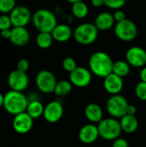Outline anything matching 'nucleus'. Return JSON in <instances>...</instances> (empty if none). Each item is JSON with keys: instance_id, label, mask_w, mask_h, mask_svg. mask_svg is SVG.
I'll list each match as a JSON object with an SVG mask.
<instances>
[{"instance_id": "1", "label": "nucleus", "mask_w": 146, "mask_h": 147, "mask_svg": "<svg viewBox=\"0 0 146 147\" xmlns=\"http://www.w3.org/2000/svg\"><path fill=\"white\" fill-rule=\"evenodd\" d=\"M113 65L111 56L102 51L94 53L89 59V69L91 73L103 79L113 72Z\"/></svg>"}, {"instance_id": "2", "label": "nucleus", "mask_w": 146, "mask_h": 147, "mask_svg": "<svg viewBox=\"0 0 146 147\" xmlns=\"http://www.w3.org/2000/svg\"><path fill=\"white\" fill-rule=\"evenodd\" d=\"M28 102V98L22 92L10 90L4 95L3 108L9 114L16 115L26 112Z\"/></svg>"}, {"instance_id": "3", "label": "nucleus", "mask_w": 146, "mask_h": 147, "mask_svg": "<svg viewBox=\"0 0 146 147\" xmlns=\"http://www.w3.org/2000/svg\"><path fill=\"white\" fill-rule=\"evenodd\" d=\"M34 28L39 32L52 33L58 25L57 17L51 10L46 9H40L32 16Z\"/></svg>"}, {"instance_id": "4", "label": "nucleus", "mask_w": 146, "mask_h": 147, "mask_svg": "<svg viewBox=\"0 0 146 147\" xmlns=\"http://www.w3.org/2000/svg\"><path fill=\"white\" fill-rule=\"evenodd\" d=\"M99 30L94 23L84 22L79 24L73 31V37L75 40L81 45L93 44L98 38Z\"/></svg>"}, {"instance_id": "5", "label": "nucleus", "mask_w": 146, "mask_h": 147, "mask_svg": "<svg viewBox=\"0 0 146 147\" xmlns=\"http://www.w3.org/2000/svg\"><path fill=\"white\" fill-rule=\"evenodd\" d=\"M99 135L105 140H115L120 138L122 129L118 119L114 118H104L97 124Z\"/></svg>"}, {"instance_id": "6", "label": "nucleus", "mask_w": 146, "mask_h": 147, "mask_svg": "<svg viewBox=\"0 0 146 147\" xmlns=\"http://www.w3.org/2000/svg\"><path fill=\"white\" fill-rule=\"evenodd\" d=\"M128 102L125 96L121 95L111 96L106 103V109L108 113L114 119H121L126 115L128 108Z\"/></svg>"}, {"instance_id": "7", "label": "nucleus", "mask_w": 146, "mask_h": 147, "mask_svg": "<svg viewBox=\"0 0 146 147\" xmlns=\"http://www.w3.org/2000/svg\"><path fill=\"white\" fill-rule=\"evenodd\" d=\"M114 34L122 41H132L138 35V28L132 20L126 18L122 22H116Z\"/></svg>"}, {"instance_id": "8", "label": "nucleus", "mask_w": 146, "mask_h": 147, "mask_svg": "<svg viewBox=\"0 0 146 147\" xmlns=\"http://www.w3.org/2000/svg\"><path fill=\"white\" fill-rule=\"evenodd\" d=\"M57 83L58 81L55 75L48 70L40 71L35 78V84L37 88L41 92L46 94L54 92Z\"/></svg>"}, {"instance_id": "9", "label": "nucleus", "mask_w": 146, "mask_h": 147, "mask_svg": "<svg viewBox=\"0 0 146 147\" xmlns=\"http://www.w3.org/2000/svg\"><path fill=\"white\" fill-rule=\"evenodd\" d=\"M92 75L89 68L77 66L75 71L70 73V82L73 86L84 88L91 83Z\"/></svg>"}, {"instance_id": "10", "label": "nucleus", "mask_w": 146, "mask_h": 147, "mask_svg": "<svg viewBox=\"0 0 146 147\" xmlns=\"http://www.w3.org/2000/svg\"><path fill=\"white\" fill-rule=\"evenodd\" d=\"M29 83L27 72L21 71L17 69L13 70L8 76V84L12 90L22 92L27 89Z\"/></svg>"}, {"instance_id": "11", "label": "nucleus", "mask_w": 146, "mask_h": 147, "mask_svg": "<svg viewBox=\"0 0 146 147\" xmlns=\"http://www.w3.org/2000/svg\"><path fill=\"white\" fill-rule=\"evenodd\" d=\"M126 61L133 67H145L146 65V51L141 47H131L126 53Z\"/></svg>"}, {"instance_id": "12", "label": "nucleus", "mask_w": 146, "mask_h": 147, "mask_svg": "<svg viewBox=\"0 0 146 147\" xmlns=\"http://www.w3.org/2000/svg\"><path fill=\"white\" fill-rule=\"evenodd\" d=\"M13 27H25L31 20V13L28 7L17 5L9 13Z\"/></svg>"}, {"instance_id": "13", "label": "nucleus", "mask_w": 146, "mask_h": 147, "mask_svg": "<svg viewBox=\"0 0 146 147\" xmlns=\"http://www.w3.org/2000/svg\"><path fill=\"white\" fill-rule=\"evenodd\" d=\"M64 115V107L59 101H52L45 106L43 117L49 123H56Z\"/></svg>"}, {"instance_id": "14", "label": "nucleus", "mask_w": 146, "mask_h": 147, "mask_svg": "<svg viewBox=\"0 0 146 147\" xmlns=\"http://www.w3.org/2000/svg\"><path fill=\"white\" fill-rule=\"evenodd\" d=\"M34 119L27 113L23 112L14 116L12 121L13 129L20 134H28L33 127Z\"/></svg>"}, {"instance_id": "15", "label": "nucleus", "mask_w": 146, "mask_h": 147, "mask_svg": "<svg viewBox=\"0 0 146 147\" xmlns=\"http://www.w3.org/2000/svg\"><path fill=\"white\" fill-rule=\"evenodd\" d=\"M100 137L97 125L96 124H86L83 126L78 132L79 140L86 145L93 144Z\"/></svg>"}, {"instance_id": "16", "label": "nucleus", "mask_w": 146, "mask_h": 147, "mask_svg": "<svg viewBox=\"0 0 146 147\" xmlns=\"http://www.w3.org/2000/svg\"><path fill=\"white\" fill-rule=\"evenodd\" d=\"M103 86L105 90L111 96L119 95L124 87L123 78L112 72L104 78Z\"/></svg>"}, {"instance_id": "17", "label": "nucleus", "mask_w": 146, "mask_h": 147, "mask_svg": "<svg viewBox=\"0 0 146 147\" xmlns=\"http://www.w3.org/2000/svg\"><path fill=\"white\" fill-rule=\"evenodd\" d=\"M30 34L25 27H13L9 40L15 46L22 47L28 43Z\"/></svg>"}, {"instance_id": "18", "label": "nucleus", "mask_w": 146, "mask_h": 147, "mask_svg": "<svg viewBox=\"0 0 146 147\" xmlns=\"http://www.w3.org/2000/svg\"><path fill=\"white\" fill-rule=\"evenodd\" d=\"M84 115L86 119L92 124L99 123L103 120V111L102 107L95 102L89 103L84 109Z\"/></svg>"}, {"instance_id": "19", "label": "nucleus", "mask_w": 146, "mask_h": 147, "mask_svg": "<svg viewBox=\"0 0 146 147\" xmlns=\"http://www.w3.org/2000/svg\"><path fill=\"white\" fill-rule=\"evenodd\" d=\"M114 22L115 21H114V16L108 11H103L97 15L94 24L96 25L98 30L107 31V30L111 29L114 27Z\"/></svg>"}, {"instance_id": "20", "label": "nucleus", "mask_w": 146, "mask_h": 147, "mask_svg": "<svg viewBox=\"0 0 146 147\" xmlns=\"http://www.w3.org/2000/svg\"><path fill=\"white\" fill-rule=\"evenodd\" d=\"M51 34L58 42H66L73 36V31L67 24H58Z\"/></svg>"}, {"instance_id": "21", "label": "nucleus", "mask_w": 146, "mask_h": 147, "mask_svg": "<svg viewBox=\"0 0 146 147\" xmlns=\"http://www.w3.org/2000/svg\"><path fill=\"white\" fill-rule=\"evenodd\" d=\"M120 123L122 131L126 134H133L139 127V121L135 115H126L120 119Z\"/></svg>"}, {"instance_id": "22", "label": "nucleus", "mask_w": 146, "mask_h": 147, "mask_svg": "<svg viewBox=\"0 0 146 147\" xmlns=\"http://www.w3.org/2000/svg\"><path fill=\"white\" fill-rule=\"evenodd\" d=\"M71 5V12L72 15L78 19H83L87 16L89 13V7L88 5L80 0H69Z\"/></svg>"}, {"instance_id": "23", "label": "nucleus", "mask_w": 146, "mask_h": 147, "mask_svg": "<svg viewBox=\"0 0 146 147\" xmlns=\"http://www.w3.org/2000/svg\"><path fill=\"white\" fill-rule=\"evenodd\" d=\"M44 109H45L44 105L39 100L34 99V100H29L26 112L33 119H37V118H40L41 115H43Z\"/></svg>"}, {"instance_id": "24", "label": "nucleus", "mask_w": 146, "mask_h": 147, "mask_svg": "<svg viewBox=\"0 0 146 147\" xmlns=\"http://www.w3.org/2000/svg\"><path fill=\"white\" fill-rule=\"evenodd\" d=\"M131 71V65L126 60H117L114 62L113 73L123 78L127 77Z\"/></svg>"}, {"instance_id": "25", "label": "nucleus", "mask_w": 146, "mask_h": 147, "mask_svg": "<svg viewBox=\"0 0 146 147\" xmlns=\"http://www.w3.org/2000/svg\"><path fill=\"white\" fill-rule=\"evenodd\" d=\"M72 84L70 80H60L58 81L54 92L58 96H66L72 90Z\"/></svg>"}, {"instance_id": "26", "label": "nucleus", "mask_w": 146, "mask_h": 147, "mask_svg": "<svg viewBox=\"0 0 146 147\" xmlns=\"http://www.w3.org/2000/svg\"><path fill=\"white\" fill-rule=\"evenodd\" d=\"M53 38L51 33H45V32H39V34L36 36V44L39 47L42 49H46L49 48L52 42H53Z\"/></svg>"}, {"instance_id": "27", "label": "nucleus", "mask_w": 146, "mask_h": 147, "mask_svg": "<svg viewBox=\"0 0 146 147\" xmlns=\"http://www.w3.org/2000/svg\"><path fill=\"white\" fill-rule=\"evenodd\" d=\"M62 66L65 71H68L69 73H71L73 71H75L77 67V61L71 58V57H66L63 59L62 62Z\"/></svg>"}, {"instance_id": "28", "label": "nucleus", "mask_w": 146, "mask_h": 147, "mask_svg": "<svg viewBox=\"0 0 146 147\" xmlns=\"http://www.w3.org/2000/svg\"><path fill=\"white\" fill-rule=\"evenodd\" d=\"M15 6V0H0V12L3 14L10 13Z\"/></svg>"}, {"instance_id": "29", "label": "nucleus", "mask_w": 146, "mask_h": 147, "mask_svg": "<svg viewBox=\"0 0 146 147\" xmlns=\"http://www.w3.org/2000/svg\"><path fill=\"white\" fill-rule=\"evenodd\" d=\"M126 4V1L124 0H104V5L108 9L119 10L121 9Z\"/></svg>"}, {"instance_id": "30", "label": "nucleus", "mask_w": 146, "mask_h": 147, "mask_svg": "<svg viewBox=\"0 0 146 147\" xmlns=\"http://www.w3.org/2000/svg\"><path fill=\"white\" fill-rule=\"evenodd\" d=\"M135 94L141 101H146V83L140 81L135 87Z\"/></svg>"}, {"instance_id": "31", "label": "nucleus", "mask_w": 146, "mask_h": 147, "mask_svg": "<svg viewBox=\"0 0 146 147\" xmlns=\"http://www.w3.org/2000/svg\"><path fill=\"white\" fill-rule=\"evenodd\" d=\"M12 22L9 17V15L2 14L0 15V31L5 29H10Z\"/></svg>"}, {"instance_id": "32", "label": "nucleus", "mask_w": 146, "mask_h": 147, "mask_svg": "<svg viewBox=\"0 0 146 147\" xmlns=\"http://www.w3.org/2000/svg\"><path fill=\"white\" fill-rule=\"evenodd\" d=\"M28 68H29V62H28V59H21L18 60L17 65H16V69L17 70H19L21 71H23V72H27Z\"/></svg>"}, {"instance_id": "33", "label": "nucleus", "mask_w": 146, "mask_h": 147, "mask_svg": "<svg viewBox=\"0 0 146 147\" xmlns=\"http://www.w3.org/2000/svg\"><path fill=\"white\" fill-rule=\"evenodd\" d=\"M113 16H114V21H115L116 22H122V21H124L125 19H126V14H125V12H124L122 9L115 10L114 13L113 14Z\"/></svg>"}, {"instance_id": "34", "label": "nucleus", "mask_w": 146, "mask_h": 147, "mask_svg": "<svg viewBox=\"0 0 146 147\" xmlns=\"http://www.w3.org/2000/svg\"><path fill=\"white\" fill-rule=\"evenodd\" d=\"M113 147H129L127 140L123 138H118L113 143Z\"/></svg>"}, {"instance_id": "35", "label": "nucleus", "mask_w": 146, "mask_h": 147, "mask_svg": "<svg viewBox=\"0 0 146 147\" xmlns=\"http://www.w3.org/2000/svg\"><path fill=\"white\" fill-rule=\"evenodd\" d=\"M137 113V109L134 105H128L127 110H126V115H135Z\"/></svg>"}, {"instance_id": "36", "label": "nucleus", "mask_w": 146, "mask_h": 147, "mask_svg": "<svg viewBox=\"0 0 146 147\" xmlns=\"http://www.w3.org/2000/svg\"><path fill=\"white\" fill-rule=\"evenodd\" d=\"M0 34L3 38L4 39H9L10 38V35H11V28L10 29H5V30H2L0 31Z\"/></svg>"}, {"instance_id": "37", "label": "nucleus", "mask_w": 146, "mask_h": 147, "mask_svg": "<svg viewBox=\"0 0 146 147\" xmlns=\"http://www.w3.org/2000/svg\"><path fill=\"white\" fill-rule=\"evenodd\" d=\"M91 4L95 8H101L102 6L104 5V0H92Z\"/></svg>"}, {"instance_id": "38", "label": "nucleus", "mask_w": 146, "mask_h": 147, "mask_svg": "<svg viewBox=\"0 0 146 147\" xmlns=\"http://www.w3.org/2000/svg\"><path fill=\"white\" fill-rule=\"evenodd\" d=\"M139 76H140V79L142 82H145L146 83V66L143 67L140 71V73H139Z\"/></svg>"}, {"instance_id": "39", "label": "nucleus", "mask_w": 146, "mask_h": 147, "mask_svg": "<svg viewBox=\"0 0 146 147\" xmlns=\"http://www.w3.org/2000/svg\"><path fill=\"white\" fill-rule=\"evenodd\" d=\"M3 102H4V95H3L0 92V107L3 106Z\"/></svg>"}, {"instance_id": "40", "label": "nucleus", "mask_w": 146, "mask_h": 147, "mask_svg": "<svg viewBox=\"0 0 146 147\" xmlns=\"http://www.w3.org/2000/svg\"><path fill=\"white\" fill-rule=\"evenodd\" d=\"M94 147H100V146H94Z\"/></svg>"}]
</instances>
